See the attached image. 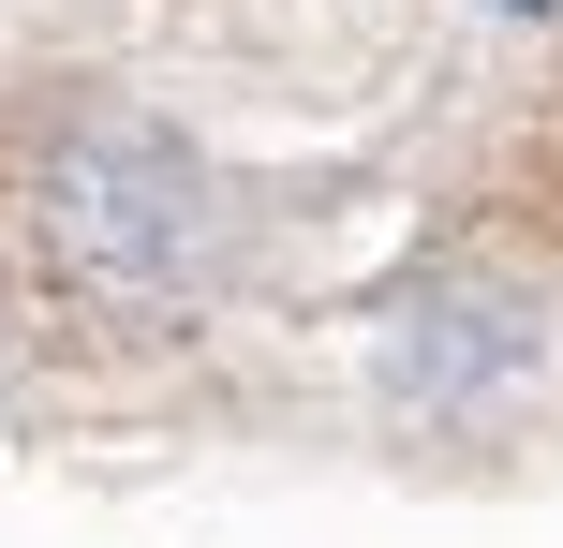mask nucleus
<instances>
[{"label":"nucleus","mask_w":563,"mask_h":548,"mask_svg":"<svg viewBox=\"0 0 563 548\" xmlns=\"http://www.w3.org/2000/svg\"><path fill=\"white\" fill-rule=\"evenodd\" d=\"M505 15H549V0H505Z\"/></svg>","instance_id":"3"},{"label":"nucleus","mask_w":563,"mask_h":548,"mask_svg":"<svg viewBox=\"0 0 563 548\" xmlns=\"http://www.w3.org/2000/svg\"><path fill=\"white\" fill-rule=\"evenodd\" d=\"M519 356H534V312H519V297H430V312L386 342V385L416 415H460V401H489Z\"/></svg>","instance_id":"2"},{"label":"nucleus","mask_w":563,"mask_h":548,"mask_svg":"<svg viewBox=\"0 0 563 548\" xmlns=\"http://www.w3.org/2000/svg\"><path fill=\"white\" fill-rule=\"evenodd\" d=\"M30 237H45V267H59L75 312L164 326V312H194L223 208H208V178H194L178 134H148V119H75V134H45V164H30Z\"/></svg>","instance_id":"1"}]
</instances>
